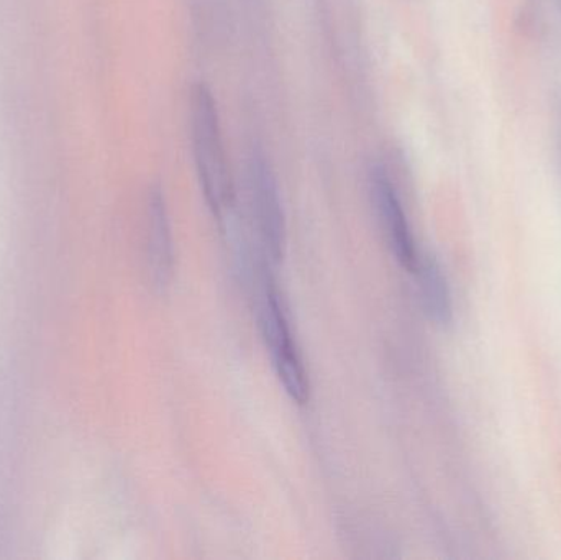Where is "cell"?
<instances>
[{
    "instance_id": "obj_1",
    "label": "cell",
    "mask_w": 561,
    "mask_h": 560,
    "mask_svg": "<svg viewBox=\"0 0 561 560\" xmlns=\"http://www.w3.org/2000/svg\"><path fill=\"white\" fill-rule=\"evenodd\" d=\"M191 141L207 206L220 226L233 219L236 190L220 130L216 99L206 84L194 85L191 95Z\"/></svg>"
},
{
    "instance_id": "obj_2",
    "label": "cell",
    "mask_w": 561,
    "mask_h": 560,
    "mask_svg": "<svg viewBox=\"0 0 561 560\" xmlns=\"http://www.w3.org/2000/svg\"><path fill=\"white\" fill-rule=\"evenodd\" d=\"M256 272H259L256 276L259 311L256 312H259L260 331L272 354L273 367L287 397L296 404H306L310 393L309 377H307L296 339L290 332L283 299L279 298L275 279L270 275V263L263 259Z\"/></svg>"
},
{
    "instance_id": "obj_3",
    "label": "cell",
    "mask_w": 561,
    "mask_h": 560,
    "mask_svg": "<svg viewBox=\"0 0 561 560\" xmlns=\"http://www.w3.org/2000/svg\"><path fill=\"white\" fill-rule=\"evenodd\" d=\"M247 190L253 226L259 233L262 255L272 265H278L286 249V220L270 164L260 153H253L247 168Z\"/></svg>"
},
{
    "instance_id": "obj_4",
    "label": "cell",
    "mask_w": 561,
    "mask_h": 560,
    "mask_svg": "<svg viewBox=\"0 0 561 560\" xmlns=\"http://www.w3.org/2000/svg\"><path fill=\"white\" fill-rule=\"evenodd\" d=\"M369 186H371L373 204H375L379 224H381L382 232L388 239L389 249H391L396 262L405 272L414 273L421 256H419L404 207H402L398 191H396L388 171L385 168L376 167L371 171Z\"/></svg>"
},
{
    "instance_id": "obj_5",
    "label": "cell",
    "mask_w": 561,
    "mask_h": 560,
    "mask_svg": "<svg viewBox=\"0 0 561 560\" xmlns=\"http://www.w3.org/2000/svg\"><path fill=\"white\" fill-rule=\"evenodd\" d=\"M147 256L151 283L164 292L173 278V239L167 201L160 187L151 190L147 207Z\"/></svg>"
},
{
    "instance_id": "obj_6",
    "label": "cell",
    "mask_w": 561,
    "mask_h": 560,
    "mask_svg": "<svg viewBox=\"0 0 561 560\" xmlns=\"http://www.w3.org/2000/svg\"><path fill=\"white\" fill-rule=\"evenodd\" d=\"M414 273L417 275L419 293L425 315L435 324L447 325L451 321L454 308L447 278L437 260L434 256L419 259Z\"/></svg>"
}]
</instances>
